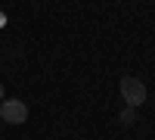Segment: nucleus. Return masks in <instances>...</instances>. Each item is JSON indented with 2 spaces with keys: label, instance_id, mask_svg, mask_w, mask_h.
Returning a JSON list of instances; mask_svg holds the SVG:
<instances>
[{
  "label": "nucleus",
  "instance_id": "obj_1",
  "mask_svg": "<svg viewBox=\"0 0 155 140\" xmlns=\"http://www.w3.org/2000/svg\"><path fill=\"white\" fill-rule=\"evenodd\" d=\"M118 90H121V100L127 106H134V109H140L146 103V97H149V90H146V84L140 81V78H134V75H124V78L118 81Z\"/></svg>",
  "mask_w": 155,
  "mask_h": 140
},
{
  "label": "nucleus",
  "instance_id": "obj_2",
  "mask_svg": "<svg viewBox=\"0 0 155 140\" xmlns=\"http://www.w3.org/2000/svg\"><path fill=\"white\" fill-rule=\"evenodd\" d=\"M0 121L6 125H25L28 121V106L22 100H0Z\"/></svg>",
  "mask_w": 155,
  "mask_h": 140
},
{
  "label": "nucleus",
  "instance_id": "obj_4",
  "mask_svg": "<svg viewBox=\"0 0 155 140\" xmlns=\"http://www.w3.org/2000/svg\"><path fill=\"white\" fill-rule=\"evenodd\" d=\"M0 100H6V90H3V84H0Z\"/></svg>",
  "mask_w": 155,
  "mask_h": 140
},
{
  "label": "nucleus",
  "instance_id": "obj_3",
  "mask_svg": "<svg viewBox=\"0 0 155 140\" xmlns=\"http://www.w3.org/2000/svg\"><path fill=\"white\" fill-rule=\"evenodd\" d=\"M118 121L124 125V128H130V125H137V109H134V106H124V109L118 112Z\"/></svg>",
  "mask_w": 155,
  "mask_h": 140
}]
</instances>
